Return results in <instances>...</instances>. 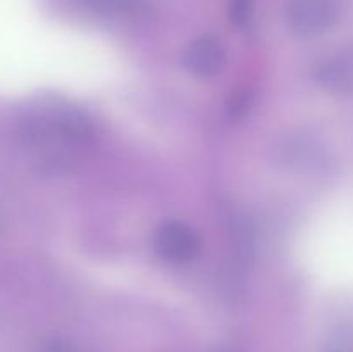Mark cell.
Masks as SVG:
<instances>
[{
    "label": "cell",
    "instance_id": "6da1fadb",
    "mask_svg": "<svg viewBox=\"0 0 353 352\" xmlns=\"http://www.w3.org/2000/svg\"><path fill=\"white\" fill-rule=\"evenodd\" d=\"M154 247L164 261L183 264L196 257L200 240L195 230L183 221H168L155 231Z\"/></svg>",
    "mask_w": 353,
    "mask_h": 352
},
{
    "label": "cell",
    "instance_id": "7a4b0ae2",
    "mask_svg": "<svg viewBox=\"0 0 353 352\" xmlns=\"http://www.w3.org/2000/svg\"><path fill=\"white\" fill-rule=\"evenodd\" d=\"M288 24L300 37H317L330 30L336 17L331 0H292L286 10Z\"/></svg>",
    "mask_w": 353,
    "mask_h": 352
},
{
    "label": "cell",
    "instance_id": "3957f363",
    "mask_svg": "<svg viewBox=\"0 0 353 352\" xmlns=\"http://www.w3.org/2000/svg\"><path fill=\"white\" fill-rule=\"evenodd\" d=\"M183 64L192 75L212 78L226 66V48L216 37H200L186 47Z\"/></svg>",
    "mask_w": 353,
    "mask_h": 352
},
{
    "label": "cell",
    "instance_id": "277c9868",
    "mask_svg": "<svg viewBox=\"0 0 353 352\" xmlns=\"http://www.w3.org/2000/svg\"><path fill=\"white\" fill-rule=\"evenodd\" d=\"M317 81L333 93H347L353 90V50L341 52L326 59L317 68Z\"/></svg>",
    "mask_w": 353,
    "mask_h": 352
},
{
    "label": "cell",
    "instance_id": "5b68a950",
    "mask_svg": "<svg viewBox=\"0 0 353 352\" xmlns=\"http://www.w3.org/2000/svg\"><path fill=\"white\" fill-rule=\"evenodd\" d=\"M254 12V0H231L230 3V16L233 23L238 26L248 23Z\"/></svg>",
    "mask_w": 353,
    "mask_h": 352
},
{
    "label": "cell",
    "instance_id": "8992f818",
    "mask_svg": "<svg viewBox=\"0 0 353 352\" xmlns=\"http://www.w3.org/2000/svg\"><path fill=\"white\" fill-rule=\"evenodd\" d=\"M214 352H243L238 347H233V345H223V347H217Z\"/></svg>",
    "mask_w": 353,
    "mask_h": 352
},
{
    "label": "cell",
    "instance_id": "52a82bcc",
    "mask_svg": "<svg viewBox=\"0 0 353 352\" xmlns=\"http://www.w3.org/2000/svg\"><path fill=\"white\" fill-rule=\"evenodd\" d=\"M47 352H68L64 347H59V345H52L50 349H47Z\"/></svg>",
    "mask_w": 353,
    "mask_h": 352
}]
</instances>
